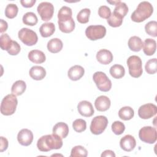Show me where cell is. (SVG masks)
Instances as JSON below:
<instances>
[{
	"instance_id": "1",
	"label": "cell",
	"mask_w": 157,
	"mask_h": 157,
	"mask_svg": "<svg viewBox=\"0 0 157 157\" xmlns=\"http://www.w3.org/2000/svg\"><path fill=\"white\" fill-rule=\"evenodd\" d=\"M63 146V140L55 134L45 135L40 137L37 142V147L40 151H49L51 150L60 149Z\"/></svg>"
},
{
	"instance_id": "2",
	"label": "cell",
	"mask_w": 157,
	"mask_h": 157,
	"mask_svg": "<svg viewBox=\"0 0 157 157\" xmlns=\"http://www.w3.org/2000/svg\"><path fill=\"white\" fill-rule=\"evenodd\" d=\"M153 12L152 5L148 1H142L139 4L136 9L131 15V20L137 23H140L148 18Z\"/></svg>"
},
{
	"instance_id": "3",
	"label": "cell",
	"mask_w": 157,
	"mask_h": 157,
	"mask_svg": "<svg viewBox=\"0 0 157 157\" xmlns=\"http://www.w3.org/2000/svg\"><path fill=\"white\" fill-rule=\"evenodd\" d=\"M18 100L13 94L6 95L2 100L1 104V113L6 116L13 114L16 110Z\"/></svg>"
},
{
	"instance_id": "4",
	"label": "cell",
	"mask_w": 157,
	"mask_h": 157,
	"mask_svg": "<svg viewBox=\"0 0 157 157\" xmlns=\"http://www.w3.org/2000/svg\"><path fill=\"white\" fill-rule=\"evenodd\" d=\"M127 65L128 66L129 74L134 78L140 77L143 72L142 63L140 58L136 55L129 56L127 59Z\"/></svg>"
},
{
	"instance_id": "5",
	"label": "cell",
	"mask_w": 157,
	"mask_h": 157,
	"mask_svg": "<svg viewBox=\"0 0 157 157\" xmlns=\"http://www.w3.org/2000/svg\"><path fill=\"white\" fill-rule=\"evenodd\" d=\"M93 79L97 88L101 91H109L112 88L111 80L103 72H96L93 74Z\"/></svg>"
},
{
	"instance_id": "6",
	"label": "cell",
	"mask_w": 157,
	"mask_h": 157,
	"mask_svg": "<svg viewBox=\"0 0 157 157\" xmlns=\"http://www.w3.org/2000/svg\"><path fill=\"white\" fill-rule=\"evenodd\" d=\"M18 37L24 44L28 46H33L38 41V37L36 32L27 28H21L18 31Z\"/></svg>"
},
{
	"instance_id": "7",
	"label": "cell",
	"mask_w": 157,
	"mask_h": 157,
	"mask_svg": "<svg viewBox=\"0 0 157 157\" xmlns=\"http://www.w3.org/2000/svg\"><path fill=\"white\" fill-rule=\"evenodd\" d=\"M108 124V119L103 115L96 116L93 118L90 124V131L95 135L102 134Z\"/></svg>"
},
{
	"instance_id": "8",
	"label": "cell",
	"mask_w": 157,
	"mask_h": 157,
	"mask_svg": "<svg viewBox=\"0 0 157 157\" xmlns=\"http://www.w3.org/2000/svg\"><path fill=\"white\" fill-rule=\"evenodd\" d=\"M139 139L147 144H154L157 139V132L155 128L147 126L142 128L139 132Z\"/></svg>"
},
{
	"instance_id": "9",
	"label": "cell",
	"mask_w": 157,
	"mask_h": 157,
	"mask_svg": "<svg viewBox=\"0 0 157 157\" xmlns=\"http://www.w3.org/2000/svg\"><path fill=\"white\" fill-rule=\"evenodd\" d=\"M106 34V28L102 25H90L86 28L85 35L91 40L103 38Z\"/></svg>"
},
{
	"instance_id": "10",
	"label": "cell",
	"mask_w": 157,
	"mask_h": 157,
	"mask_svg": "<svg viewBox=\"0 0 157 157\" xmlns=\"http://www.w3.org/2000/svg\"><path fill=\"white\" fill-rule=\"evenodd\" d=\"M37 11L42 20L47 21L51 20L53 17L54 13V6L50 2H42L38 5Z\"/></svg>"
},
{
	"instance_id": "11",
	"label": "cell",
	"mask_w": 157,
	"mask_h": 157,
	"mask_svg": "<svg viewBox=\"0 0 157 157\" xmlns=\"http://www.w3.org/2000/svg\"><path fill=\"white\" fill-rule=\"evenodd\" d=\"M157 107L152 103H147L141 105L138 110V115L142 119H149L156 115Z\"/></svg>"
},
{
	"instance_id": "12",
	"label": "cell",
	"mask_w": 157,
	"mask_h": 157,
	"mask_svg": "<svg viewBox=\"0 0 157 157\" xmlns=\"http://www.w3.org/2000/svg\"><path fill=\"white\" fill-rule=\"evenodd\" d=\"M17 140L20 145L28 146L31 144L33 140V134L28 129H22L18 133Z\"/></svg>"
},
{
	"instance_id": "13",
	"label": "cell",
	"mask_w": 157,
	"mask_h": 157,
	"mask_svg": "<svg viewBox=\"0 0 157 157\" xmlns=\"http://www.w3.org/2000/svg\"><path fill=\"white\" fill-rule=\"evenodd\" d=\"M77 110L78 113L83 117H90L94 112L91 103L87 101H82L77 105Z\"/></svg>"
},
{
	"instance_id": "14",
	"label": "cell",
	"mask_w": 157,
	"mask_h": 157,
	"mask_svg": "<svg viewBox=\"0 0 157 157\" xmlns=\"http://www.w3.org/2000/svg\"><path fill=\"white\" fill-rule=\"evenodd\" d=\"M120 145L124 151L129 152L134 149L136 145V141L132 136L128 134L120 139Z\"/></svg>"
},
{
	"instance_id": "15",
	"label": "cell",
	"mask_w": 157,
	"mask_h": 157,
	"mask_svg": "<svg viewBox=\"0 0 157 157\" xmlns=\"http://www.w3.org/2000/svg\"><path fill=\"white\" fill-rule=\"evenodd\" d=\"M96 59L101 64L107 65L113 61V56L110 51L107 49H101L97 52Z\"/></svg>"
},
{
	"instance_id": "16",
	"label": "cell",
	"mask_w": 157,
	"mask_h": 157,
	"mask_svg": "<svg viewBox=\"0 0 157 157\" xmlns=\"http://www.w3.org/2000/svg\"><path fill=\"white\" fill-rule=\"evenodd\" d=\"M111 102L110 99L106 96H100L94 101V106L97 110L104 112L107 110L110 107Z\"/></svg>"
},
{
	"instance_id": "17",
	"label": "cell",
	"mask_w": 157,
	"mask_h": 157,
	"mask_svg": "<svg viewBox=\"0 0 157 157\" xmlns=\"http://www.w3.org/2000/svg\"><path fill=\"white\" fill-rule=\"evenodd\" d=\"M85 74V69L79 65H75L72 66L67 72L68 77L73 81L80 80Z\"/></svg>"
},
{
	"instance_id": "18",
	"label": "cell",
	"mask_w": 157,
	"mask_h": 157,
	"mask_svg": "<svg viewBox=\"0 0 157 157\" xmlns=\"http://www.w3.org/2000/svg\"><path fill=\"white\" fill-rule=\"evenodd\" d=\"M28 59L35 64H42L46 60L44 53L39 50H33L28 53Z\"/></svg>"
},
{
	"instance_id": "19",
	"label": "cell",
	"mask_w": 157,
	"mask_h": 157,
	"mask_svg": "<svg viewBox=\"0 0 157 157\" xmlns=\"http://www.w3.org/2000/svg\"><path fill=\"white\" fill-rule=\"evenodd\" d=\"M53 134L58 135L62 139L66 138L69 134V127L64 122L57 123L53 128Z\"/></svg>"
},
{
	"instance_id": "20",
	"label": "cell",
	"mask_w": 157,
	"mask_h": 157,
	"mask_svg": "<svg viewBox=\"0 0 157 157\" xmlns=\"http://www.w3.org/2000/svg\"><path fill=\"white\" fill-rule=\"evenodd\" d=\"M29 76L35 80H41L46 75L45 69L40 66H33L29 72Z\"/></svg>"
},
{
	"instance_id": "21",
	"label": "cell",
	"mask_w": 157,
	"mask_h": 157,
	"mask_svg": "<svg viewBox=\"0 0 157 157\" xmlns=\"http://www.w3.org/2000/svg\"><path fill=\"white\" fill-rule=\"evenodd\" d=\"M143 51L147 56L153 55L156 49V42L154 39L151 38L146 39L143 42Z\"/></svg>"
},
{
	"instance_id": "22",
	"label": "cell",
	"mask_w": 157,
	"mask_h": 157,
	"mask_svg": "<svg viewBox=\"0 0 157 157\" xmlns=\"http://www.w3.org/2000/svg\"><path fill=\"white\" fill-rule=\"evenodd\" d=\"M47 47L50 52L52 53H56L62 50L63 47V44L59 39L53 38L48 42Z\"/></svg>"
},
{
	"instance_id": "23",
	"label": "cell",
	"mask_w": 157,
	"mask_h": 157,
	"mask_svg": "<svg viewBox=\"0 0 157 157\" xmlns=\"http://www.w3.org/2000/svg\"><path fill=\"white\" fill-rule=\"evenodd\" d=\"M55 31V26L54 23L52 22H47L43 23L40 28L39 32L42 37H48L51 36Z\"/></svg>"
},
{
	"instance_id": "24",
	"label": "cell",
	"mask_w": 157,
	"mask_h": 157,
	"mask_svg": "<svg viewBox=\"0 0 157 157\" xmlns=\"http://www.w3.org/2000/svg\"><path fill=\"white\" fill-rule=\"evenodd\" d=\"M128 44L129 49L135 52L140 51L143 47V42L142 39L136 36L131 37L128 40Z\"/></svg>"
},
{
	"instance_id": "25",
	"label": "cell",
	"mask_w": 157,
	"mask_h": 157,
	"mask_svg": "<svg viewBox=\"0 0 157 157\" xmlns=\"http://www.w3.org/2000/svg\"><path fill=\"white\" fill-rule=\"evenodd\" d=\"M58 23L60 31L64 33H70L72 32L75 26L74 20L72 18L66 21H58Z\"/></svg>"
},
{
	"instance_id": "26",
	"label": "cell",
	"mask_w": 157,
	"mask_h": 157,
	"mask_svg": "<svg viewBox=\"0 0 157 157\" xmlns=\"http://www.w3.org/2000/svg\"><path fill=\"white\" fill-rule=\"evenodd\" d=\"M26 88V83L23 80H20L13 83L11 88V92L15 96H20L25 91Z\"/></svg>"
},
{
	"instance_id": "27",
	"label": "cell",
	"mask_w": 157,
	"mask_h": 157,
	"mask_svg": "<svg viewBox=\"0 0 157 157\" xmlns=\"http://www.w3.org/2000/svg\"><path fill=\"white\" fill-rule=\"evenodd\" d=\"M134 111L132 108L129 106H125L121 108L118 111L119 117L124 121L129 120L133 118Z\"/></svg>"
},
{
	"instance_id": "28",
	"label": "cell",
	"mask_w": 157,
	"mask_h": 157,
	"mask_svg": "<svg viewBox=\"0 0 157 157\" xmlns=\"http://www.w3.org/2000/svg\"><path fill=\"white\" fill-rule=\"evenodd\" d=\"M110 74L112 77L120 79L124 77L125 74V69L124 67L120 64H114L110 68Z\"/></svg>"
},
{
	"instance_id": "29",
	"label": "cell",
	"mask_w": 157,
	"mask_h": 157,
	"mask_svg": "<svg viewBox=\"0 0 157 157\" xmlns=\"http://www.w3.org/2000/svg\"><path fill=\"white\" fill-rule=\"evenodd\" d=\"M72 9L67 6H63L58 13V21H63L69 20L72 18Z\"/></svg>"
},
{
	"instance_id": "30",
	"label": "cell",
	"mask_w": 157,
	"mask_h": 157,
	"mask_svg": "<svg viewBox=\"0 0 157 157\" xmlns=\"http://www.w3.org/2000/svg\"><path fill=\"white\" fill-rule=\"evenodd\" d=\"M23 23L28 26H34L38 22V18L36 15L31 12H26L23 16Z\"/></svg>"
},
{
	"instance_id": "31",
	"label": "cell",
	"mask_w": 157,
	"mask_h": 157,
	"mask_svg": "<svg viewBox=\"0 0 157 157\" xmlns=\"http://www.w3.org/2000/svg\"><path fill=\"white\" fill-rule=\"evenodd\" d=\"M13 44V40L7 34H2L0 36V46L2 50L7 52L10 50Z\"/></svg>"
},
{
	"instance_id": "32",
	"label": "cell",
	"mask_w": 157,
	"mask_h": 157,
	"mask_svg": "<svg viewBox=\"0 0 157 157\" xmlns=\"http://www.w3.org/2000/svg\"><path fill=\"white\" fill-rule=\"evenodd\" d=\"M88 155L87 150L82 145H77L73 147L71 152V157H86Z\"/></svg>"
},
{
	"instance_id": "33",
	"label": "cell",
	"mask_w": 157,
	"mask_h": 157,
	"mask_svg": "<svg viewBox=\"0 0 157 157\" xmlns=\"http://www.w3.org/2000/svg\"><path fill=\"white\" fill-rule=\"evenodd\" d=\"M123 18L114 13H111L110 17L107 19V23L110 26L113 28L119 27L122 25Z\"/></svg>"
},
{
	"instance_id": "34",
	"label": "cell",
	"mask_w": 157,
	"mask_h": 157,
	"mask_svg": "<svg viewBox=\"0 0 157 157\" xmlns=\"http://www.w3.org/2000/svg\"><path fill=\"white\" fill-rule=\"evenodd\" d=\"M91 10L90 9L85 8L82 9L77 15V21L82 24H85L88 22Z\"/></svg>"
},
{
	"instance_id": "35",
	"label": "cell",
	"mask_w": 157,
	"mask_h": 157,
	"mask_svg": "<svg viewBox=\"0 0 157 157\" xmlns=\"http://www.w3.org/2000/svg\"><path fill=\"white\" fill-rule=\"evenodd\" d=\"M18 12V8L15 4H9L5 9V15L7 18L12 19L15 18Z\"/></svg>"
},
{
	"instance_id": "36",
	"label": "cell",
	"mask_w": 157,
	"mask_h": 157,
	"mask_svg": "<svg viewBox=\"0 0 157 157\" xmlns=\"http://www.w3.org/2000/svg\"><path fill=\"white\" fill-rule=\"evenodd\" d=\"M113 12L121 17L124 18L128 12V7L126 3L121 1L118 5L116 6Z\"/></svg>"
},
{
	"instance_id": "37",
	"label": "cell",
	"mask_w": 157,
	"mask_h": 157,
	"mask_svg": "<svg viewBox=\"0 0 157 157\" xmlns=\"http://www.w3.org/2000/svg\"><path fill=\"white\" fill-rule=\"evenodd\" d=\"M145 30L147 34L152 36H157V22L156 21H150L145 26Z\"/></svg>"
},
{
	"instance_id": "38",
	"label": "cell",
	"mask_w": 157,
	"mask_h": 157,
	"mask_svg": "<svg viewBox=\"0 0 157 157\" xmlns=\"http://www.w3.org/2000/svg\"><path fill=\"white\" fill-rule=\"evenodd\" d=\"M156 58H154L147 61L145 65V71L148 74H154L157 71L156 68Z\"/></svg>"
},
{
	"instance_id": "39",
	"label": "cell",
	"mask_w": 157,
	"mask_h": 157,
	"mask_svg": "<svg viewBox=\"0 0 157 157\" xmlns=\"http://www.w3.org/2000/svg\"><path fill=\"white\" fill-rule=\"evenodd\" d=\"M72 127L75 132H82L85 131L86 128V123L83 119H76L72 123Z\"/></svg>"
},
{
	"instance_id": "40",
	"label": "cell",
	"mask_w": 157,
	"mask_h": 157,
	"mask_svg": "<svg viewBox=\"0 0 157 157\" xmlns=\"http://www.w3.org/2000/svg\"><path fill=\"white\" fill-rule=\"evenodd\" d=\"M125 130V126L123 123L120 121H115L112 124V131L116 135H120Z\"/></svg>"
},
{
	"instance_id": "41",
	"label": "cell",
	"mask_w": 157,
	"mask_h": 157,
	"mask_svg": "<svg viewBox=\"0 0 157 157\" xmlns=\"http://www.w3.org/2000/svg\"><path fill=\"white\" fill-rule=\"evenodd\" d=\"M98 15L102 18L108 19L111 15L110 9L106 6H101L98 9Z\"/></svg>"
},
{
	"instance_id": "42",
	"label": "cell",
	"mask_w": 157,
	"mask_h": 157,
	"mask_svg": "<svg viewBox=\"0 0 157 157\" xmlns=\"http://www.w3.org/2000/svg\"><path fill=\"white\" fill-rule=\"evenodd\" d=\"M20 50L21 48H20V44L17 42L13 40L12 45L10 48V50L7 51V52L10 55H17L20 53Z\"/></svg>"
},
{
	"instance_id": "43",
	"label": "cell",
	"mask_w": 157,
	"mask_h": 157,
	"mask_svg": "<svg viewBox=\"0 0 157 157\" xmlns=\"http://www.w3.org/2000/svg\"><path fill=\"white\" fill-rule=\"evenodd\" d=\"M1 145H0V151L3 152L4 151L6 150L8 148L9 142L6 138L1 136Z\"/></svg>"
},
{
	"instance_id": "44",
	"label": "cell",
	"mask_w": 157,
	"mask_h": 157,
	"mask_svg": "<svg viewBox=\"0 0 157 157\" xmlns=\"http://www.w3.org/2000/svg\"><path fill=\"white\" fill-rule=\"evenodd\" d=\"M36 0H21L20 3L23 7L25 8L32 7L36 3Z\"/></svg>"
},
{
	"instance_id": "45",
	"label": "cell",
	"mask_w": 157,
	"mask_h": 157,
	"mask_svg": "<svg viewBox=\"0 0 157 157\" xmlns=\"http://www.w3.org/2000/svg\"><path fill=\"white\" fill-rule=\"evenodd\" d=\"M0 21H1V25H0V32L1 33L5 32L7 29V28H8V25H7V21H4L3 19H1L0 20Z\"/></svg>"
},
{
	"instance_id": "46",
	"label": "cell",
	"mask_w": 157,
	"mask_h": 157,
	"mask_svg": "<svg viewBox=\"0 0 157 157\" xmlns=\"http://www.w3.org/2000/svg\"><path fill=\"white\" fill-rule=\"evenodd\" d=\"M107 156H110V157H115V153L110 150H106L104 151L102 154H101V157H107Z\"/></svg>"
},
{
	"instance_id": "47",
	"label": "cell",
	"mask_w": 157,
	"mask_h": 157,
	"mask_svg": "<svg viewBox=\"0 0 157 157\" xmlns=\"http://www.w3.org/2000/svg\"><path fill=\"white\" fill-rule=\"evenodd\" d=\"M107 2L110 4H113V5H118L121 1H107Z\"/></svg>"
}]
</instances>
